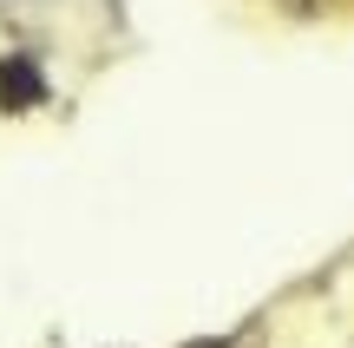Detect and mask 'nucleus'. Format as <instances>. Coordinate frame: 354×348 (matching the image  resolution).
Segmentation results:
<instances>
[{
  "instance_id": "obj_1",
  "label": "nucleus",
  "mask_w": 354,
  "mask_h": 348,
  "mask_svg": "<svg viewBox=\"0 0 354 348\" xmlns=\"http://www.w3.org/2000/svg\"><path fill=\"white\" fill-rule=\"evenodd\" d=\"M0 99H7L13 112L46 99V79H39V66L26 59V53H7V59H0Z\"/></svg>"
},
{
  "instance_id": "obj_2",
  "label": "nucleus",
  "mask_w": 354,
  "mask_h": 348,
  "mask_svg": "<svg viewBox=\"0 0 354 348\" xmlns=\"http://www.w3.org/2000/svg\"><path fill=\"white\" fill-rule=\"evenodd\" d=\"M190 348H230V342H190Z\"/></svg>"
}]
</instances>
